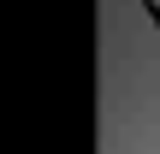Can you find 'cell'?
Wrapping results in <instances>:
<instances>
[{
  "mask_svg": "<svg viewBox=\"0 0 160 154\" xmlns=\"http://www.w3.org/2000/svg\"><path fill=\"white\" fill-rule=\"evenodd\" d=\"M154 24H160V18H154Z\"/></svg>",
  "mask_w": 160,
  "mask_h": 154,
  "instance_id": "obj_2",
  "label": "cell"
},
{
  "mask_svg": "<svg viewBox=\"0 0 160 154\" xmlns=\"http://www.w3.org/2000/svg\"><path fill=\"white\" fill-rule=\"evenodd\" d=\"M142 6H148V12H154V18H160V0H142Z\"/></svg>",
  "mask_w": 160,
  "mask_h": 154,
  "instance_id": "obj_1",
  "label": "cell"
}]
</instances>
